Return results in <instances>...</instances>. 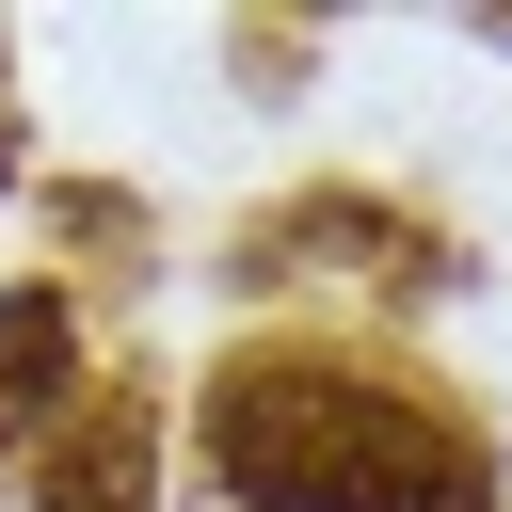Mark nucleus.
<instances>
[{"label":"nucleus","instance_id":"1","mask_svg":"<svg viewBox=\"0 0 512 512\" xmlns=\"http://www.w3.org/2000/svg\"><path fill=\"white\" fill-rule=\"evenodd\" d=\"M208 464L240 512H464V432L416 416L400 384L368 368H320V352H240L208 384Z\"/></svg>","mask_w":512,"mask_h":512},{"label":"nucleus","instance_id":"2","mask_svg":"<svg viewBox=\"0 0 512 512\" xmlns=\"http://www.w3.org/2000/svg\"><path fill=\"white\" fill-rule=\"evenodd\" d=\"M64 352H80L64 288H16V304H0V448H32V432L80 400V368H64Z\"/></svg>","mask_w":512,"mask_h":512},{"label":"nucleus","instance_id":"3","mask_svg":"<svg viewBox=\"0 0 512 512\" xmlns=\"http://www.w3.org/2000/svg\"><path fill=\"white\" fill-rule=\"evenodd\" d=\"M48 512H144V416H80V448L48 464Z\"/></svg>","mask_w":512,"mask_h":512}]
</instances>
